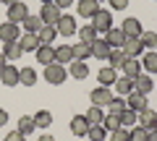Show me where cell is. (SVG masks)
Masks as SVG:
<instances>
[{
  "mask_svg": "<svg viewBox=\"0 0 157 141\" xmlns=\"http://www.w3.org/2000/svg\"><path fill=\"white\" fill-rule=\"evenodd\" d=\"M45 81L47 84H52V86H60V84H66V79H68V65H60V63H50V65H45Z\"/></svg>",
  "mask_w": 157,
  "mask_h": 141,
  "instance_id": "6da1fadb",
  "label": "cell"
},
{
  "mask_svg": "<svg viewBox=\"0 0 157 141\" xmlns=\"http://www.w3.org/2000/svg\"><path fill=\"white\" fill-rule=\"evenodd\" d=\"M92 26L97 29V34H105L107 29H113V13L105 11V8H100V11L92 16Z\"/></svg>",
  "mask_w": 157,
  "mask_h": 141,
  "instance_id": "7a4b0ae2",
  "label": "cell"
},
{
  "mask_svg": "<svg viewBox=\"0 0 157 141\" xmlns=\"http://www.w3.org/2000/svg\"><path fill=\"white\" fill-rule=\"evenodd\" d=\"M113 97H115V91H110V86H97V89L89 91L92 105H97V107H107Z\"/></svg>",
  "mask_w": 157,
  "mask_h": 141,
  "instance_id": "3957f363",
  "label": "cell"
},
{
  "mask_svg": "<svg viewBox=\"0 0 157 141\" xmlns=\"http://www.w3.org/2000/svg\"><path fill=\"white\" fill-rule=\"evenodd\" d=\"M60 16H63V11L55 3H47V6H42V11H39V18H42L45 26H55V24L60 21Z\"/></svg>",
  "mask_w": 157,
  "mask_h": 141,
  "instance_id": "277c9868",
  "label": "cell"
},
{
  "mask_svg": "<svg viewBox=\"0 0 157 141\" xmlns=\"http://www.w3.org/2000/svg\"><path fill=\"white\" fill-rule=\"evenodd\" d=\"M21 39V26L18 24H0V42H18Z\"/></svg>",
  "mask_w": 157,
  "mask_h": 141,
  "instance_id": "5b68a950",
  "label": "cell"
},
{
  "mask_svg": "<svg viewBox=\"0 0 157 141\" xmlns=\"http://www.w3.org/2000/svg\"><path fill=\"white\" fill-rule=\"evenodd\" d=\"M55 29H58V34H60V37H71V34H76V18L73 16H68V13H63L60 16V21L55 24Z\"/></svg>",
  "mask_w": 157,
  "mask_h": 141,
  "instance_id": "8992f818",
  "label": "cell"
},
{
  "mask_svg": "<svg viewBox=\"0 0 157 141\" xmlns=\"http://www.w3.org/2000/svg\"><path fill=\"white\" fill-rule=\"evenodd\" d=\"M26 16H29V8L24 6L21 0H18V3H13V6L8 8V21H11V24H18V26H21V21H24Z\"/></svg>",
  "mask_w": 157,
  "mask_h": 141,
  "instance_id": "52a82bcc",
  "label": "cell"
},
{
  "mask_svg": "<svg viewBox=\"0 0 157 141\" xmlns=\"http://www.w3.org/2000/svg\"><path fill=\"white\" fill-rule=\"evenodd\" d=\"M136 123L141 125V128H147V131H152V128H157V113L152 107H144L139 113V118H136Z\"/></svg>",
  "mask_w": 157,
  "mask_h": 141,
  "instance_id": "ba28073f",
  "label": "cell"
},
{
  "mask_svg": "<svg viewBox=\"0 0 157 141\" xmlns=\"http://www.w3.org/2000/svg\"><path fill=\"white\" fill-rule=\"evenodd\" d=\"M18 79H21V76H18V68L11 65V63L0 71V81H3V86H18Z\"/></svg>",
  "mask_w": 157,
  "mask_h": 141,
  "instance_id": "9c48e42d",
  "label": "cell"
},
{
  "mask_svg": "<svg viewBox=\"0 0 157 141\" xmlns=\"http://www.w3.org/2000/svg\"><path fill=\"white\" fill-rule=\"evenodd\" d=\"M121 71H123V76H126V79H131V81H134L136 76L144 73V71H141V63L136 60V58H126V63L121 65Z\"/></svg>",
  "mask_w": 157,
  "mask_h": 141,
  "instance_id": "30bf717a",
  "label": "cell"
},
{
  "mask_svg": "<svg viewBox=\"0 0 157 141\" xmlns=\"http://www.w3.org/2000/svg\"><path fill=\"white\" fill-rule=\"evenodd\" d=\"M121 50L126 52V58H139L141 52H144V47H141L139 37H126V42H123V47H121Z\"/></svg>",
  "mask_w": 157,
  "mask_h": 141,
  "instance_id": "8fae6325",
  "label": "cell"
},
{
  "mask_svg": "<svg viewBox=\"0 0 157 141\" xmlns=\"http://www.w3.org/2000/svg\"><path fill=\"white\" fill-rule=\"evenodd\" d=\"M105 42L113 47V50H121V47H123V42H126L123 29H107V32H105Z\"/></svg>",
  "mask_w": 157,
  "mask_h": 141,
  "instance_id": "7c38bea8",
  "label": "cell"
},
{
  "mask_svg": "<svg viewBox=\"0 0 157 141\" xmlns=\"http://www.w3.org/2000/svg\"><path fill=\"white\" fill-rule=\"evenodd\" d=\"M89 47H92V58H100V60H107V58H110V52H113V47L107 45L105 39H100V37H97Z\"/></svg>",
  "mask_w": 157,
  "mask_h": 141,
  "instance_id": "4fadbf2b",
  "label": "cell"
},
{
  "mask_svg": "<svg viewBox=\"0 0 157 141\" xmlns=\"http://www.w3.org/2000/svg\"><path fill=\"white\" fill-rule=\"evenodd\" d=\"M97 81H100V86H113L118 81V71L110 68V65L100 68V71H97Z\"/></svg>",
  "mask_w": 157,
  "mask_h": 141,
  "instance_id": "5bb4252c",
  "label": "cell"
},
{
  "mask_svg": "<svg viewBox=\"0 0 157 141\" xmlns=\"http://www.w3.org/2000/svg\"><path fill=\"white\" fill-rule=\"evenodd\" d=\"M34 55H37V60L42 65H50V63H55V47L52 45H39Z\"/></svg>",
  "mask_w": 157,
  "mask_h": 141,
  "instance_id": "9a60e30c",
  "label": "cell"
},
{
  "mask_svg": "<svg viewBox=\"0 0 157 141\" xmlns=\"http://www.w3.org/2000/svg\"><path fill=\"white\" fill-rule=\"evenodd\" d=\"M126 105H128L131 110H136V113H141L144 107H149V105H147V94H141V91H131V94L126 97Z\"/></svg>",
  "mask_w": 157,
  "mask_h": 141,
  "instance_id": "2e32d148",
  "label": "cell"
},
{
  "mask_svg": "<svg viewBox=\"0 0 157 141\" xmlns=\"http://www.w3.org/2000/svg\"><path fill=\"white\" fill-rule=\"evenodd\" d=\"M68 76H73V79H78V81H84L86 76H89V68H86V63H84V60H73V63H68Z\"/></svg>",
  "mask_w": 157,
  "mask_h": 141,
  "instance_id": "e0dca14e",
  "label": "cell"
},
{
  "mask_svg": "<svg viewBox=\"0 0 157 141\" xmlns=\"http://www.w3.org/2000/svg\"><path fill=\"white\" fill-rule=\"evenodd\" d=\"M123 34L126 37H139L141 32H144V29H141V21L139 18H134V16H128V18H123Z\"/></svg>",
  "mask_w": 157,
  "mask_h": 141,
  "instance_id": "ac0fdd59",
  "label": "cell"
},
{
  "mask_svg": "<svg viewBox=\"0 0 157 141\" xmlns=\"http://www.w3.org/2000/svg\"><path fill=\"white\" fill-rule=\"evenodd\" d=\"M18 45H21L24 52H37V47H39V37H37V34L24 32V34H21V39H18Z\"/></svg>",
  "mask_w": 157,
  "mask_h": 141,
  "instance_id": "d6986e66",
  "label": "cell"
},
{
  "mask_svg": "<svg viewBox=\"0 0 157 141\" xmlns=\"http://www.w3.org/2000/svg\"><path fill=\"white\" fill-rule=\"evenodd\" d=\"M3 55H6V60L8 63H13V60H18V58H21V45H18V42H3Z\"/></svg>",
  "mask_w": 157,
  "mask_h": 141,
  "instance_id": "ffe728a7",
  "label": "cell"
},
{
  "mask_svg": "<svg viewBox=\"0 0 157 141\" xmlns=\"http://www.w3.org/2000/svg\"><path fill=\"white\" fill-rule=\"evenodd\" d=\"M78 16L81 18H92L97 11H100V3H94V0H78Z\"/></svg>",
  "mask_w": 157,
  "mask_h": 141,
  "instance_id": "44dd1931",
  "label": "cell"
},
{
  "mask_svg": "<svg viewBox=\"0 0 157 141\" xmlns=\"http://www.w3.org/2000/svg\"><path fill=\"white\" fill-rule=\"evenodd\" d=\"M155 89V81L149 79V73H141L134 79V91H141V94H149V91Z\"/></svg>",
  "mask_w": 157,
  "mask_h": 141,
  "instance_id": "7402d4cb",
  "label": "cell"
},
{
  "mask_svg": "<svg viewBox=\"0 0 157 141\" xmlns=\"http://www.w3.org/2000/svg\"><path fill=\"white\" fill-rule=\"evenodd\" d=\"M55 63H60V65L73 63V47H71V45H60V47H55Z\"/></svg>",
  "mask_w": 157,
  "mask_h": 141,
  "instance_id": "603a6c76",
  "label": "cell"
},
{
  "mask_svg": "<svg viewBox=\"0 0 157 141\" xmlns=\"http://www.w3.org/2000/svg\"><path fill=\"white\" fill-rule=\"evenodd\" d=\"M141 71L144 73H157V52L155 50L144 52V58H141Z\"/></svg>",
  "mask_w": 157,
  "mask_h": 141,
  "instance_id": "cb8c5ba5",
  "label": "cell"
},
{
  "mask_svg": "<svg viewBox=\"0 0 157 141\" xmlns=\"http://www.w3.org/2000/svg\"><path fill=\"white\" fill-rule=\"evenodd\" d=\"M84 118H86V123H89V125H100L102 120H105V107H97V105H92V107L84 113Z\"/></svg>",
  "mask_w": 157,
  "mask_h": 141,
  "instance_id": "d4e9b609",
  "label": "cell"
},
{
  "mask_svg": "<svg viewBox=\"0 0 157 141\" xmlns=\"http://www.w3.org/2000/svg\"><path fill=\"white\" fill-rule=\"evenodd\" d=\"M32 118H34V125H37V128H42V131L52 125V113H50V110H37Z\"/></svg>",
  "mask_w": 157,
  "mask_h": 141,
  "instance_id": "484cf974",
  "label": "cell"
},
{
  "mask_svg": "<svg viewBox=\"0 0 157 141\" xmlns=\"http://www.w3.org/2000/svg\"><path fill=\"white\" fill-rule=\"evenodd\" d=\"M113 86H115V94H118V97H128L131 91H134V81L126 79V76H118V81H115Z\"/></svg>",
  "mask_w": 157,
  "mask_h": 141,
  "instance_id": "4316f807",
  "label": "cell"
},
{
  "mask_svg": "<svg viewBox=\"0 0 157 141\" xmlns=\"http://www.w3.org/2000/svg\"><path fill=\"white\" fill-rule=\"evenodd\" d=\"M86 131H89V123H86L84 115L71 118V133H73V136H86Z\"/></svg>",
  "mask_w": 157,
  "mask_h": 141,
  "instance_id": "83f0119b",
  "label": "cell"
},
{
  "mask_svg": "<svg viewBox=\"0 0 157 141\" xmlns=\"http://www.w3.org/2000/svg\"><path fill=\"white\" fill-rule=\"evenodd\" d=\"M76 34H78V42H86V45H92V42L100 37V34H97V29L92 26V24H86V26L76 29Z\"/></svg>",
  "mask_w": 157,
  "mask_h": 141,
  "instance_id": "f1b7e54d",
  "label": "cell"
},
{
  "mask_svg": "<svg viewBox=\"0 0 157 141\" xmlns=\"http://www.w3.org/2000/svg\"><path fill=\"white\" fill-rule=\"evenodd\" d=\"M18 76H21V79H18V84L21 86H34L37 84V71H34V68H18Z\"/></svg>",
  "mask_w": 157,
  "mask_h": 141,
  "instance_id": "f546056e",
  "label": "cell"
},
{
  "mask_svg": "<svg viewBox=\"0 0 157 141\" xmlns=\"http://www.w3.org/2000/svg\"><path fill=\"white\" fill-rule=\"evenodd\" d=\"M139 42L144 50H157V34L152 32V29H144V32L139 34Z\"/></svg>",
  "mask_w": 157,
  "mask_h": 141,
  "instance_id": "4dcf8cb0",
  "label": "cell"
},
{
  "mask_svg": "<svg viewBox=\"0 0 157 141\" xmlns=\"http://www.w3.org/2000/svg\"><path fill=\"white\" fill-rule=\"evenodd\" d=\"M21 26H24V32H29V34H37L39 29L45 26V24H42V18H39V16H32V13H29V16L21 21Z\"/></svg>",
  "mask_w": 157,
  "mask_h": 141,
  "instance_id": "1f68e13d",
  "label": "cell"
},
{
  "mask_svg": "<svg viewBox=\"0 0 157 141\" xmlns=\"http://www.w3.org/2000/svg\"><path fill=\"white\" fill-rule=\"evenodd\" d=\"M37 37H39V45H52L55 37H58V29L55 26H42L37 32Z\"/></svg>",
  "mask_w": 157,
  "mask_h": 141,
  "instance_id": "d6a6232c",
  "label": "cell"
},
{
  "mask_svg": "<svg viewBox=\"0 0 157 141\" xmlns=\"http://www.w3.org/2000/svg\"><path fill=\"white\" fill-rule=\"evenodd\" d=\"M118 118H121V125H123V128H134L139 113H136V110H131V107H126L123 113H118Z\"/></svg>",
  "mask_w": 157,
  "mask_h": 141,
  "instance_id": "836d02e7",
  "label": "cell"
},
{
  "mask_svg": "<svg viewBox=\"0 0 157 141\" xmlns=\"http://www.w3.org/2000/svg\"><path fill=\"white\" fill-rule=\"evenodd\" d=\"M71 47H73V60H84L86 63V58H92V47L86 42H78V45H71Z\"/></svg>",
  "mask_w": 157,
  "mask_h": 141,
  "instance_id": "e575fe53",
  "label": "cell"
},
{
  "mask_svg": "<svg viewBox=\"0 0 157 141\" xmlns=\"http://www.w3.org/2000/svg\"><path fill=\"white\" fill-rule=\"evenodd\" d=\"M16 131H21L24 136L34 133V131H37V125H34V118H32V115H21V118H18V128H16Z\"/></svg>",
  "mask_w": 157,
  "mask_h": 141,
  "instance_id": "d590c367",
  "label": "cell"
},
{
  "mask_svg": "<svg viewBox=\"0 0 157 141\" xmlns=\"http://www.w3.org/2000/svg\"><path fill=\"white\" fill-rule=\"evenodd\" d=\"M86 136H89L92 141H105V139H107V128H105L102 123H100V125H89Z\"/></svg>",
  "mask_w": 157,
  "mask_h": 141,
  "instance_id": "8d00e7d4",
  "label": "cell"
},
{
  "mask_svg": "<svg viewBox=\"0 0 157 141\" xmlns=\"http://www.w3.org/2000/svg\"><path fill=\"white\" fill-rule=\"evenodd\" d=\"M107 63H110V68L121 71V65L126 63V52H123V50H113V52H110V58H107Z\"/></svg>",
  "mask_w": 157,
  "mask_h": 141,
  "instance_id": "74e56055",
  "label": "cell"
},
{
  "mask_svg": "<svg viewBox=\"0 0 157 141\" xmlns=\"http://www.w3.org/2000/svg\"><path fill=\"white\" fill-rule=\"evenodd\" d=\"M126 107H128V105H126V97H113V99H110V105H107V110H110V113L113 115H118V113H123V110Z\"/></svg>",
  "mask_w": 157,
  "mask_h": 141,
  "instance_id": "f35d334b",
  "label": "cell"
},
{
  "mask_svg": "<svg viewBox=\"0 0 157 141\" xmlns=\"http://www.w3.org/2000/svg\"><path fill=\"white\" fill-rule=\"evenodd\" d=\"M102 125L107 128V133H113V131L121 128V118H118V115H113V113H105V120H102Z\"/></svg>",
  "mask_w": 157,
  "mask_h": 141,
  "instance_id": "ab89813d",
  "label": "cell"
},
{
  "mask_svg": "<svg viewBox=\"0 0 157 141\" xmlns=\"http://www.w3.org/2000/svg\"><path fill=\"white\" fill-rule=\"evenodd\" d=\"M110 141H131V128H123V125H121L118 131L110 133Z\"/></svg>",
  "mask_w": 157,
  "mask_h": 141,
  "instance_id": "60d3db41",
  "label": "cell"
},
{
  "mask_svg": "<svg viewBox=\"0 0 157 141\" xmlns=\"http://www.w3.org/2000/svg\"><path fill=\"white\" fill-rule=\"evenodd\" d=\"M147 133H149L147 128H141V125H134V128H131V141H147Z\"/></svg>",
  "mask_w": 157,
  "mask_h": 141,
  "instance_id": "b9f144b4",
  "label": "cell"
},
{
  "mask_svg": "<svg viewBox=\"0 0 157 141\" xmlns=\"http://www.w3.org/2000/svg\"><path fill=\"white\" fill-rule=\"evenodd\" d=\"M110 3V11H126L128 8V0H107Z\"/></svg>",
  "mask_w": 157,
  "mask_h": 141,
  "instance_id": "7bdbcfd3",
  "label": "cell"
},
{
  "mask_svg": "<svg viewBox=\"0 0 157 141\" xmlns=\"http://www.w3.org/2000/svg\"><path fill=\"white\" fill-rule=\"evenodd\" d=\"M6 141H26V136L21 131H11V133H6Z\"/></svg>",
  "mask_w": 157,
  "mask_h": 141,
  "instance_id": "ee69618b",
  "label": "cell"
},
{
  "mask_svg": "<svg viewBox=\"0 0 157 141\" xmlns=\"http://www.w3.org/2000/svg\"><path fill=\"white\" fill-rule=\"evenodd\" d=\"M52 3H55V6H58V8L63 11V8H71L73 3H76V0H52Z\"/></svg>",
  "mask_w": 157,
  "mask_h": 141,
  "instance_id": "f6af8a7d",
  "label": "cell"
},
{
  "mask_svg": "<svg viewBox=\"0 0 157 141\" xmlns=\"http://www.w3.org/2000/svg\"><path fill=\"white\" fill-rule=\"evenodd\" d=\"M8 123V113H6V110H3V107H0V128H3V125H6Z\"/></svg>",
  "mask_w": 157,
  "mask_h": 141,
  "instance_id": "bcb514c9",
  "label": "cell"
},
{
  "mask_svg": "<svg viewBox=\"0 0 157 141\" xmlns=\"http://www.w3.org/2000/svg\"><path fill=\"white\" fill-rule=\"evenodd\" d=\"M37 141H55V139H52V133H39Z\"/></svg>",
  "mask_w": 157,
  "mask_h": 141,
  "instance_id": "7dc6e473",
  "label": "cell"
},
{
  "mask_svg": "<svg viewBox=\"0 0 157 141\" xmlns=\"http://www.w3.org/2000/svg\"><path fill=\"white\" fill-rule=\"evenodd\" d=\"M147 141H157V128H152L149 133H147Z\"/></svg>",
  "mask_w": 157,
  "mask_h": 141,
  "instance_id": "c3c4849f",
  "label": "cell"
},
{
  "mask_svg": "<svg viewBox=\"0 0 157 141\" xmlns=\"http://www.w3.org/2000/svg\"><path fill=\"white\" fill-rule=\"evenodd\" d=\"M8 65V60H6V55H3V52H0V71H3V68Z\"/></svg>",
  "mask_w": 157,
  "mask_h": 141,
  "instance_id": "681fc988",
  "label": "cell"
},
{
  "mask_svg": "<svg viewBox=\"0 0 157 141\" xmlns=\"http://www.w3.org/2000/svg\"><path fill=\"white\" fill-rule=\"evenodd\" d=\"M0 3H3V6H8V8H11L13 3H18V0H0Z\"/></svg>",
  "mask_w": 157,
  "mask_h": 141,
  "instance_id": "f907efd6",
  "label": "cell"
},
{
  "mask_svg": "<svg viewBox=\"0 0 157 141\" xmlns=\"http://www.w3.org/2000/svg\"><path fill=\"white\" fill-rule=\"evenodd\" d=\"M39 3H42V6H47V3H52V0H39Z\"/></svg>",
  "mask_w": 157,
  "mask_h": 141,
  "instance_id": "816d5d0a",
  "label": "cell"
},
{
  "mask_svg": "<svg viewBox=\"0 0 157 141\" xmlns=\"http://www.w3.org/2000/svg\"><path fill=\"white\" fill-rule=\"evenodd\" d=\"M94 3H100V6H102V3H107V0H94Z\"/></svg>",
  "mask_w": 157,
  "mask_h": 141,
  "instance_id": "f5cc1de1",
  "label": "cell"
},
{
  "mask_svg": "<svg viewBox=\"0 0 157 141\" xmlns=\"http://www.w3.org/2000/svg\"><path fill=\"white\" fill-rule=\"evenodd\" d=\"M105 141H110V139H105Z\"/></svg>",
  "mask_w": 157,
  "mask_h": 141,
  "instance_id": "db71d44e",
  "label": "cell"
},
{
  "mask_svg": "<svg viewBox=\"0 0 157 141\" xmlns=\"http://www.w3.org/2000/svg\"><path fill=\"white\" fill-rule=\"evenodd\" d=\"M76 3H78V0H76Z\"/></svg>",
  "mask_w": 157,
  "mask_h": 141,
  "instance_id": "11a10c76",
  "label": "cell"
}]
</instances>
